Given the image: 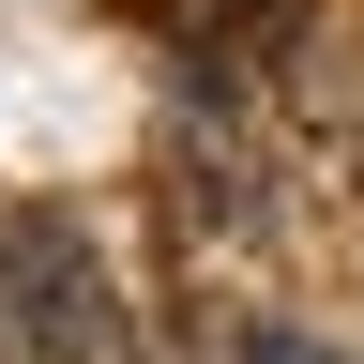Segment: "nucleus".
Listing matches in <instances>:
<instances>
[{
	"mask_svg": "<svg viewBox=\"0 0 364 364\" xmlns=\"http://www.w3.org/2000/svg\"><path fill=\"white\" fill-rule=\"evenodd\" d=\"M213 31H228V46H258V61H304L318 0H213Z\"/></svg>",
	"mask_w": 364,
	"mask_h": 364,
	"instance_id": "nucleus-1",
	"label": "nucleus"
},
{
	"mask_svg": "<svg viewBox=\"0 0 364 364\" xmlns=\"http://www.w3.org/2000/svg\"><path fill=\"white\" fill-rule=\"evenodd\" d=\"M228 364H334V349H304L289 318H243V349H228Z\"/></svg>",
	"mask_w": 364,
	"mask_h": 364,
	"instance_id": "nucleus-2",
	"label": "nucleus"
}]
</instances>
